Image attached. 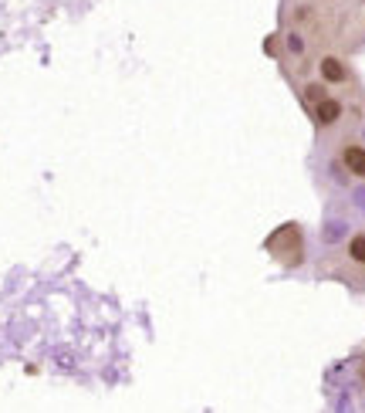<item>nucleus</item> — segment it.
Listing matches in <instances>:
<instances>
[{
	"instance_id": "f257e3e1",
	"label": "nucleus",
	"mask_w": 365,
	"mask_h": 413,
	"mask_svg": "<svg viewBox=\"0 0 365 413\" xmlns=\"http://www.w3.org/2000/svg\"><path fill=\"white\" fill-rule=\"evenodd\" d=\"M349 78V68L342 65V58H335V54H324L322 58V82L324 85H338Z\"/></svg>"
},
{
	"instance_id": "f03ea898",
	"label": "nucleus",
	"mask_w": 365,
	"mask_h": 413,
	"mask_svg": "<svg viewBox=\"0 0 365 413\" xmlns=\"http://www.w3.org/2000/svg\"><path fill=\"white\" fill-rule=\"evenodd\" d=\"M315 119H318V125H335L338 119H342V102L328 95L324 102L315 105Z\"/></svg>"
},
{
	"instance_id": "7ed1b4c3",
	"label": "nucleus",
	"mask_w": 365,
	"mask_h": 413,
	"mask_svg": "<svg viewBox=\"0 0 365 413\" xmlns=\"http://www.w3.org/2000/svg\"><path fill=\"white\" fill-rule=\"evenodd\" d=\"M342 163L349 173H355V176H365V146H345V153H342Z\"/></svg>"
},
{
	"instance_id": "20e7f679",
	"label": "nucleus",
	"mask_w": 365,
	"mask_h": 413,
	"mask_svg": "<svg viewBox=\"0 0 365 413\" xmlns=\"http://www.w3.org/2000/svg\"><path fill=\"white\" fill-rule=\"evenodd\" d=\"M349 257H352L355 264H365V234H355V237L349 241Z\"/></svg>"
},
{
	"instance_id": "39448f33",
	"label": "nucleus",
	"mask_w": 365,
	"mask_h": 413,
	"mask_svg": "<svg viewBox=\"0 0 365 413\" xmlns=\"http://www.w3.org/2000/svg\"><path fill=\"white\" fill-rule=\"evenodd\" d=\"M305 98H308V102H315V105H318V102H324V98H328V88H324V82L305 85Z\"/></svg>"
},
{
	"instance_id": "423d86ee",
	"label": "nucleus",
	"mask_w": 365,
	"mask_h": 413,
	"mask_svg": "<svg viewBox=\"0 0 365 413\" xmlns=\"http://www.w3.org/2000/svg\"><path fill=\"white\" fill-rule=\"evenodd\" d=\"M287 47H291L294 54H301V47H305V41H301L298 34H287Z\"/></svg>"
}]
</instances>
